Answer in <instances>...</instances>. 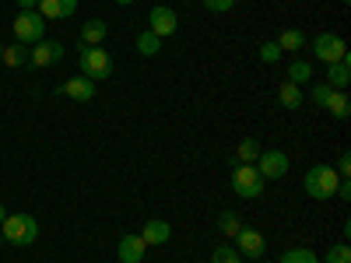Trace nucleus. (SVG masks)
<instances>
[{
  "label": "nucleus",
  "instance_id": "f257e3e1",
  "mask_svg": "<svg viewBox=\"0 0 351 263\" xmlns=\"http://www.w3.org/2000/svg\"><path fill=\"white\" fill-rule=\"evenodd\" d=\"M337 183H341V175L334 172V165H313L302 179L306 197H313V200H334Z\"/></svg>",
  "mask_w": 351,
  "mask_h": 263
},
{
  "label": "nucleus",
  "instance_id": "f03ea898",
  "mask_svg": "<svg viewBox=\"0 0 351 263\" xmlns=\"http://www.w3.org/2000/svg\"><path fill=\"white\" fill-rule=\"evenodd\" d=\"M0 236L11 246H32L36 236H39V225H36L32 214H8L0 221Z\"/></svg>",
  "mask_w": 351,
  "mask_h": 263
},
{
  "label": "nucleus",
  "instance_id": "7ed1b4c3",
  "mask_svg": "<svg viewBox=\"0 0 351 263\" xmlns=\"http://www.w3.org/2000/svg\"><path fill=\"white\" fill-rule=\"evenodd\" d=\"M77 67L88 81H102L112 74V56L102 49V46H81L77 53Z\"/></svg>",
  "mask_w": 351,
  "mask_h": 263
},
{
  "label": "nucleus",
  "instance_id": "20e7f679",
  "mask_svg": "<svg viewBox=\"0 0 351 263\" xmlns=\"http://www.w3.org/2000/svg\"><path fill=\"white\" fill-rule=\"evenodd\" d=\"M263 175L256 172V165H232V190L243 200H256L263 193Z\"/></svg>",
  "mask_w": 351,
  "mask_h": 263
},
{
  "label": "nucleus",
  "instance_id": "39448f33",
  "mask_svg": "<svg viewBox=\"0 0 351 263\" xmlns=\"http://www.w3.org/2000/svg\"><path fill=\"white\" fill-rule=\"evenodd\" d=\"M14 36L21 46H36L39 39H46V18L39 11H18L14 18Z\"/></svg>",
  "mask_w": 351,
  "mask_h": 263
},
{
  "label": "nucleus",
  "instance_id": "423d86ee",
  "mask_svg": "<svg viewBox=\"0 0 351 263\" xmlns=\"http://www.w3.org/2000/svg\"><path fill=\"white\" fill-rule=\"evenodd\" d=\"M313 56L319 64H337V60H344L348 56V42L341 39V36H334V32H319L316 39H313Z\"/></svg>",
  "mask_w": 351,
  "mask_h": 263
},
{
  "label": "nucleus",
  "instance_id": "0eeeda50",
  "mask_svg": "<svg viewBox=\"0 0 351 263\" xmlns=\"http://www.w3.org/2000/svg\"><path fill=\"white\" fill-rule=\"evenodd\" d=\"M176 28H180V14H176L172 8H165V4H155L152 14H148V32L158 36V39H169Z\"/></svg>",
  "mask_w": 351,
  "mask_h": 263
},
{
  "label": "nucleus",
  "instance_id": "6e6552de",
  "mask_svg": "<svg viewBox=\"0 0 351 263\" xmlns=\"http://www.w3.org/2000/svg\"><path fill=\"white\" fill-rule=\"evenodd\" d=\"M60 60H64V46L56 39H39L28 49V64L32 67H49V64H60Z\"/></svg>",
  "mask_w": 351,
  "mask_h": 263
},
{
  "label": "nucleus",
  "instance_id": "1a4fd4ad",
  "mask_svg": "<svg viewBox=\"0 0 351 263\" xmlns=\"http://www.w3.org/2000/svg\"><path fill=\"white\" fill-rule=\"evenodd\" d=\"M263 249H267V242H263V236H260L256 228H246V225H243V228L236 231V253H239V256H246V260H260Z\"/></svg>",
  "mask_w": 351,
  "mask_h": 263
},
{
  "label": "nucleus",
  "instance_id": "9d476101",
  "mask_svg": "<svg viewBox=\"0 0 351 263\" xmlns=\"http://www.w3.org/2000/svg\"><path fill=\"white\" fill-rule=\"evenodd\" d=\"M288 155L285 151H260L256 158V172L263 175V179H281V175L288 172Z\"/></svg>",
  "mask_w": 351,
  "mask_h": 263
},
{
  "label": "nucleus",
  "instance_id": "9b49d317",
  "mask_svg": "<svg viewBox=\"0 0 351 263\" xmlns=\"http://www.w3.org/2000/svg\"><path fill=\"white\" fill-rule=\"evenodd\" d=\"M56 95H67L74 102H92L95 99V81H88L84 74L81 77H67L60 88H56Z\"/></svg>",
  "mask_w": 351,
  "mask_h": 263
},
{
  "label": "nucleus",
  "instance_id": "f8f14e48",
  "mask_svg": "<svg viewBox=\"0 0 351 263\" xmlns=\"http://www.w3.org/2000/svg\"><path fill=\"white\" fill-rule=\"evenodd\" d=\"M137 236L144 239V246H165L172 239V225L162 221V218H148L144 221V228L137 231Z\"/></svg>",
  "mask_w": 351,
  "mask_h": 263
},
{
  "label": "nucleus",
  "instance_id": "ddd939ff",
  "mask_svg": "<svg viewBox=\"0 0 351 263\" xmlns=\"http://www.w3.org/2000/svg\"><path fill=\"white\" fill-rule=\"evenodd\" d=\"M46 21H64L71 14H77V0H39V8H36Z\"/></svg>",
  "mask_w": 351,
  "mask_h": 263
},
{
  "label": "nucleus",
  "instance_id": "4468645a",
  "mask_svg": "<svg viewBox=\"0 0 351 263\" xmlns=\"http://www.w3.org/2000/svg\"><path fill=\"white\" fill-rule=\"evenodd\" d=\"M144 253H148V246H144L141 236H123L120 242H116V256H120V263H141Z\"/></svg>",
  "mask_w": 351,
  "mask_h": 263
},
{
  "label": "nucleus",
  "instance_id": "2eb2a0df",
  "mask_svg": "<svg viewBox=\"0 0 351 263\" xmlns=\"http://www.w3.org/2000/svg\"><path fill=\"white\" fill-rule=\"evenodd\" d=\"M324 84L334 88V92H344V88L351 84V56H344V60H337V64L327 67V81Z\"/></svg>",
  "mask_w": 351,
  "mask_h": 263
},
{
  "label": "nucleus",
  "instance_id": "dca6fc26",
  "mask_svg": "<svg viewBox=\"0 0 351 263\" xmlns=\"http://www.w3.org/2000/svg\"><path fill=\"white\" fill-rule=\"evenodd\" d=\"M106 36H109V25L102 18H92L81 25V46H102Z\"/></svg>",
  "mask_w": 351,
  "mask_h": 263
},
{
  "label": "nucleus",
  "instance_id": "f3484780",
  "mask_svg": "<svg viewBox=\"0 0 351 263\" xmlns=\"http://www.w3.org/2000/svg\"><path fill=\"white\" fill-rule=\"evenodd\" d=\"M256 158H260L256 137H243L239 148H236V155H232V162H236V165H256Z\"/></svg>",
  "mask_w": 351,
  "mask_h": 263
},
{
  "label": "nucleus",
  "instance_id": "a211bd4d",
  "mask_svg": "<svg viewBox=\"0 0 351 263\" xmlns=\"http://www.w3.org/2000/svg\"><path fill=\"white\" fill-rule=\"evenodd\" d=\"M278 102H281L285 109H299V105H302V84L281 81V84H278Z\"/></svg>",
  "mask_w": 351,
  "mask_h": 263
},
{
  "label": "nucleus",
  "instance_id": "6ab92c4d",
  "mask_svg": "<svg viewBox=\"0 0 351 263\" xmlns=\"http://www.w3.org/2000/svg\"><path fill=\"white\" fill-rule=\"evenodd\" d=\"M324 109L334 116V120H348V116H351V99L344 92H330V99H327Z\"/></svg>",
  "mask_w": 351,
  "mask_h": 263
},
{
  "label": "nucleus",
  "instance_id": "aec40b11",
  "mask_svg": "<svg viewBox=\"0 0 351 263\" xmlns=\"http://www.w3.org/2000/svg\"><path fill=\"white\" fill-rule=\"evenodd\" d=\"M274 42L281 46V53H299V49L306 46V36L299 32V28H285V32H281Z\"/></svg>",
  "mask_w": 351,
  "mask_h": 263
},
{
  "label": "nucleus",
  "instance_id": "412c9836",
  "mask_svg": "<svg viewBox=\"0 0 351 263\" xmlns=\"http://www.w3.org/2000/svg\"><path fill=\"white\" fill-rule=\"evenodd\" d=\"M313 77V64L309 60H302V56H299V60H291L288 64V77L285 81H291V84H306Z\"/></svg>",
  "mask_w": 351,
  "mask_h": 263
},
{
  "label": "nucleus",
  "instance_id": "4be33fe9",
  "mask_svg": "<svg viewBox=\"0 0 351 263\" xmlns=\"http://www.w3.org/2000/svg\"><path fill=\"white\" fill-rule=\"evenodd\" d=\"M239 228H243V221H239L236 211H221V214H218V231H221L225 239H236Z\"/></svg>",
  "mask_w": 351,
  "mask_h": 263
},
{
  "label": "nucleus",
  "instance_id": "5701e85b",
  "mask_svg": "<svg viewBox=\"0 0 351 263\" xmlns=\"http://www.w3.org/2000/svg\"><path fill=\"white\" fill-rule=\"evenodd\" d=\"M0 64H8V67H25V64H28V49H25L21 42L4 46V56H0Z\"/></svg>",
  "mask_w": 351,
  "mask_h": 263
},
{
  "label": "nucleus",
  "instance_id": "b1692460",
  "mask_svg": "<svg viewBox=\"0 0 351 263\" xmlns=\"http://www.w3.org/2000/svg\"><path fill=\"white\" fill-rule=\"evenodd\" d=\"M278 263H319V256H316L309 246H295V249L281 253V260H278Z\"/></svg>",
  "mask_w": 351,
  "mask_h": 263
},
{
  "label": "nucleus",
  "instance_id": "393cba45",
  "mask_svg": "<svg viewBox=\"0 0 351 263\" xmlns=\"http://www.w3.org/2000/svg\"><path fill=\"white\" fill-rule=\"evenodd\" d=\"M134 46H137V53H141V56H155V53L162 49V39H158V36H152V32H141V36L134 39Z\"/></svg>",
  "mask_w": 351,
  "mask_h": 263
},
{
  "label": "nucleus",
  "instance_id": "a878e982",
  "mask_svg": "<svg viewBox=\"0 0 351 263\" xmlns=\"http://www.w3.org/2000/svg\"><path fill=\"white\" fill-rule=\"evenodd\" d=\"M256 56H260V60H263V64H278V60H281V56H285V53H281V46H278L274 39H267V42H260V49H256Z\"/></svg>",
  "mask_w": 351,
  "mask_h": 263
},
{
  "label": "nucleus",
  "instance_id": "bb28decb",
  "mask_svg": "<svg viewBox=\"0 0 351 263\" xmlns=\"http://www.w3.org/2000/svg\"><path fill=\"white\" fill-rule=\"evenodd\" d=\"M324 263H351V246H348V242L330 246V249L324 253Z\"/></svg>",
  "mask_w": 351,
  "mask_h": 263
},
{
  "label": "nucleus",
  "instance_id": "cd10ccee",
  "mask_svg": "<svg viewBox=\"0 0 351 263\" xmlns=\"http://www.w3.org/2000/svg\"><path fill=\"white\" fill-rule=\"evenodd\" d=\"M211 263H243V256L236 253V246H218L211 253Z\"/></svg>",
  "mask_w": 351,
  "mask_h": 263
},
{
  "label": "nucleus",
  "instance_id": "c85d7f7f",
  "mask_svg": "<svg viewBox=\"0 0 351 263\" xmlns=\"http://www.w3.org/2000/svg\"><path fill=\"white\" fill-rule=\"evenodd\" d=\"M330 92H334V88H327L324 81H319V84H313V92H309L313 105H319V109H324V105H327V99H330Z\"/></svg>",
  "mask_w": 351,
  "mask_h": 263
},
{
  "label": "nucleus",
  "instance_id": "c756f323",
  "mask_svg": "<svg viewBox=\"0 0 351 263\" xmlns=\"http://www.w3.org/2000/svg\"><path fill=\"white\" fill-rule=\"evenodd\" d=\"M204 8H208L211 14H225V11H232L236 8V0H200Z\"/></svg>",
  "mask_w": 351,
  "mask_h": 263
},
{
  "label": "nucleus",
  "instance_id": "7c9ffc66",
  "mask_svg": "<svg viewBox=\"0 0 351 263\" xmlns=\"http://www.w3.org/2000/svg\"><path fill=\"white\" fill-rule=\"evenodd\" d=\"M334 172L341 175V179H348V175H351V155H348V151L337 158V168H334Z\"/></svg>",
  "mask_w": 351,
  "mask_h": 263
},
{
  "label": "nucleus",
  "instance_id": "2f4dec72",
  "mask_svg": "<svg viewBox=\"0 0 351 263\" xmlns=\"http://www.w3.org/2000/svg\"><path fill=\"white\" fill-rule=\"evenodd\" d=\"M39 0H18V11H36Z\"/></svg>",
  "mask_w": 351,
  "mask_h": 263
},
{
  "label": "nucleus",
  "instance_id": "473e14b6",
  "mask_svg": "<svg viewBox=\"0 0 351 263\" xmlns=\"http://www.w3.org/2000/svg\"><path fill=\"white\" fill-rule=\"evenodd\" d=\"M112 4H120V8H130V4H134V0H112Z\"/></svg>",
  "mask_w": 351,
  "mask_h": 263
},
{
  "label": "nucleus",
  "instance_id": "72a5a7b5",
  "mask_svg": "<svg viewBox=\"0 0 351 263\" xmlns=\"http://www.w3.org/2000/svg\"><path fill=\"white\" fill-rule=\"evenodd\" d=\"M8 218V211H4V203H0V221H4Z\"/></svg>",
  "mask_w": 351,
  "mask_h": 263
},
{
  "label": "nucleus",
  "instance_id": "f704fd0d",
  "mask_svg": "<svg viewBox=\"0 0 351 263\" xmlns=\"http://www.w3.org/2000/svg\"><path fill=\"white\" fill-rule=\"evenodd\" d=\"M0 246H4V236H0Z\"/></svg>",
  "mask_w": 351,
  "mask_h": 263
},
{
  "label": "nucleus",
  "instance_id": "c9c22d12",
  "mask_svg": "<svg viewBox=\"0 0 351 263\" xmlns=\"http://www.w3.org/2000/svg\"><path fill=\"white\" fill-rule=\"evenodd\" d=\"M0 56H4V46H0Z\"/></svg>",
  "mask_w": 351,
  "mask_h": 263
},
{
  "label": "nucleus",
  "instance_id": "e433bc0d",
  "mask_svg": "<svg viewBox=\"0 0 351 263\" xmlns=\"http://www.w3.org/2000/svg\"><path fill=\"white\" fill-rule=\"evenodd\" d=\"M186 4H190V0H186Z\"/></svg>",
  "mask_w": 351,
  "mask_h": 263
}]
</instances>
